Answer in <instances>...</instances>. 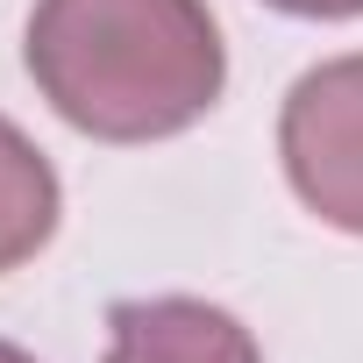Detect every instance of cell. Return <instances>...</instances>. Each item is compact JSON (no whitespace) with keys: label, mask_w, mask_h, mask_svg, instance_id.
I'll return each mask as SVG.
<instances>
[{"label":"cell","mask_w":363,"mask_h":363,"mask_svg":"<svg viewBox=\"0 0 363 363\" xmlns=\"http://www.w3.org/2000/svg\"><path fill=\"white\" fill-rule=\"evenodd\" d=\"M29 79L100 143L186 135L228 86V50L207 0H36Z\"/></svg>","instance_id":"obj_1"},{"label":"cell","mask_w":363,"mask_h":363,"mask_svg":"<svg viewBox=\"0 0 363 363\" xmlns=\"http://www.w3.org/2000/svg\"><path fill=\"white\" fill-rule=\"evenodd\" d=\"M278 157L292 193L328 221L363 235V50L313 65L278 114Z\"/></svg>","instance_id":"obj_2"},{"label":"cell","mask_w":363,"mask_h":363,"mask_svg":"<svg viewBox=\"0 0 363 363\" xmlns=\"http://www.w3.org/2000/svg\"><path fill=\"white\" fill-rule=\"evenodd\" d=\"M107 363H264V349L228 306L164 292L107 313Z\"/></svg>","instance_id":"obj_3"},{"label":"cell","mask_w":363,"mask_h":363,"mask_svg":"<svg viewBox=\"0 0 363 363\" xmlns=\"http://www.w3.org/2000/svg\"><path fill=\"white\" fill-rule=\"evenodd\" d=\"M57 207H65V193H57L50 157L0 114V271L29 264L57 235Z\"/></svg>","instance_id":"obj_4"},{"label":"cell","mask_w":363,"mask_h":363,"mask_svg":"<svg viewBox=\"0 0 363 363\" xmlns=\"http://www.w3.org/2000/svg\"><path fill=\"white\" fill-rule=\"evenodd\" d=\"M271 8L306 15V22H349V15H363V0H271Z\"/></svg>","instance_id":"obj_5"},{"label":"cell","mask_w":363,"mask_h":363,"mask_svg":"<svg viewBox=\"0 0 363 363\" xmlns=\"http://www.w3.org/2000/svg\"><path fill=\"white\" fill-rule=\"evenodd\" d=\"M0 363H36L29 349H15V342H0Z\"/></svg>","instance_id":"obj_6"}]
</instances>
